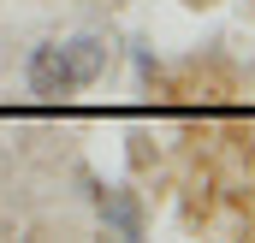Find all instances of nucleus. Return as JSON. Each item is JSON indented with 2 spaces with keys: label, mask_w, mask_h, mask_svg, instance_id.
Instances as JSON below:
<instances>
[{
  "label": "nucleus",
  "mask_w": 255,
  "mask_h": 243,
  "mask_svg": "<svg viewBox=\"0 0 255 243\" xmlns=\"http://www.w3.org/2000/svg\"><path fill=\"white\" fill-rule=\"evenodd\" d=\"M95 77H101V42H65V48H36L30 54V89L42 101L77 95Z\"/></svg>",
  "instance_id": "1"
}]
</instances>
